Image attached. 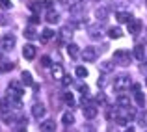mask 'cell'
<instances>
[{
	"label": "cell",
	"instance_id": "cell-1",
	"mask_svg": "<svg viewBox=\"0 0 147 132\" xmlns=\"http://www.w3.org/2000/svg\"><path fill=\"white\" fill-rule=\"evenodd\" d=\"M130 60H132V56H130L129 50L119 48V50H115V52H114V61H115L117 65H121V67H127V65H130Z\"/></svg>",
	"mask_w": 147,
	"mask_h": 132
},
{
	"label": "cell",
	"instance_id": "cell-2",
	"mask_svg": "<svg viewBox=\"0 0 147 132\" xmlns=\"http://www.w3.org/2000/svg\"><path fill=\"white\" fill-rule=\"evenodd\" d=\"M130 86H132V80H130L129 75H119L115 76V82H114V88L117 89V91H125V89H129Z\"/></svg>",
	"mask_w": 147,
	"mask_h": 132
},
{
	"label": "cell",
	"instance_id": "cell-3",
	"mask_svg": "<svg viewBox=\"0 0 147 132\" xmlns=\"http://www.w3.org/2000/svg\"><path fill=\"white\" fill-rule=\"evenodd\" d=\"M99 58V50L95 48V46H86V48L82 50V60L88 61V63H91V61H95Z\"/></svg>",
	"mask_w": 147,
	"mask_h": 132
},
{
	"label": "cell",
	"instance_id": "cell-4",
	"mask_svg": "<svg viewBox=\"0 0 147 132\" xmlns=\"http://www.w3.org/2000/svg\"><path fill=\"white\" fill-rule=\"evenodd\" d=\"M15 45V36L13 34H6V36L0 37V48L2 50H11Z\"/></svg>",
	"mask_w": 147,
	"mask_h": 132
},
{
	"label": "cell",
	"instance_id": "cell-5",
	"mask_svg": "<svg viewBox=\"0 0 147 132\" xmlns=\"http://www.w3.org/2000/svg\"><path fill=\"white\" fill-rule=\"evenodd\" d=\"M142 30V21L140 19H132V21L129 22V34L130 36H138Z\"/></svg>",
	"mask_w": 147,
	"mask_h": 132
},
{
	"label": "cell",
	"instance_id": "cell-6",
	"mask_svg": "<svg viewBox=\"0 0 147 132\" xmlns=\"http://www.w3.org/2000/svg\"><path fill=\"white\" fill-rule=\"evenodd\" d=\"M115 104H117V108H130V97L125 93H119L115 99Z\"/></svg>",
	"mask_w": 147,
	"mask_h": 132
},
{
	"label": "cell",
	"instance_id": "cell-7",
	"mask_svg": "<svg viewBox=\"0 0 147 132\" xmlns=\"http://www.w3.org/2000/svg\"><path fill=\"white\" fill-rule=\"evenodd\" d=\"M97 114H99V108H97V106H93V104H88V106L84 108V117H86V119H93V117H97Z\"/></svg>",
	"mask_w": 147,
	"mask_h": 132
},
{
	"label": "cell",
	"instance_id": "cell-8",
	"mask_svg": "<svg viewBox=\"0 0 147 132\" xmlns=\"http://www.w3.org/2000/svg\"><path fill=\"white\" fill-rule=\"evenodd\" d=\"M36 54H37V50H36L34 45H24V48H22V56H24L26 60H34Z\"/></svg>",
	"mask_w": 147,
	"mask_h": 132
},
{
	"label": "cell",
	"instance_id": "cell-9",
	"mask_svg": "<svg viewBox=\"0 0 147 132\" xmlns=\"http://www.w3.org/2000/svg\"><path fill=\"white\" fill-rule=\"evenodd\" d=\"M50 75H52V78H58V80H61L63 78V67H61L60 63L58 65H52V67H50Z\"/></svg>",
	"mask_w": 147,
	"mask_h": 132
},
{
	"label": "cell",
	"instance_id": "cell-10",
	"mask_svg": "<svg viewBox=\"0 0 147 132\" xmlns=\"http://www.w3.org/2000/svg\"><path fill=\"white\" fill-rule=\"evenodd\" d=\"M41 132H56V123L52 119H45L41 123Z\"/></svg>",
	"mask_w": 147,
	"mask_h": 132
},
{
	"label": "cell",
	"instance_id": "cell-11",
	"mask_svg": "<svg viewBox=\"0 0 147 132\" xmlns=\"http://www.w3.org/2000/svg\"><path fill=\"white\" fill-rule=\"evenodd\" d=\"M32 115L36 119H41L45 115V106H43V104H39V102L34 104V106H32Z\"/></svg>",
	"mask_w": 147,
	"mask_h": 132
},
{
	"label": "cell",
	"instance_id": "cell-12",
	"mask_svg": "<svg viewBox=\"0 0 147 132\" xmlns=\"http://www.w3.org/2000/svg\"><path fill=\"white\" fill-rule=\"evenodd\" d=\"M115 19H117L119 22H127V24H129V22L132 21V15L127 13V11H117V13H115Z\"/></svg>",
	"mask_w": 147,
	"mask_h": 132
},
{
	"label": "cell",
	"instance_id": "cell-13",
	"mask_svg": "<svg viewBox=\"0 0 147 132\" xmlns=\"http://www.w3.org/2000/svg\"><path fill=\"white\" fill-rule=\"evenodd\" d=\"M21 82L24 84V86H34V78H32V75H30L28 71H22V73H21Z\"/></svg>",
	"mask_w": 147,
	"mask_h": 132
},
{
	"label": "cell",
	"instance_id": "cell-14",
	"mask_svg": "<svg viewBox=\"0 0 147 132\" xmlns=\"http://www.w3.org/2000/svg\"><path fill=\"white\" fill-rule=\"evenodd\" d=\"M134 58H136V60H144L145 58V46L144 45H136L134 46Z\"/></svg>",
	"mask_w": 147,
	"mask_h": 132
},
{
	"label": "cell",
	"instance_id": "cell-15",
	"mask_svg": "<svg viewBox=\"0 0 147 132\" xmlns=\"http://www.w3.org/2000/svg\"><path fill=\"white\" fill-rule=\"evenodd\" d=\"M61 123H63L65 127H69V125H73L75 123V115L71 114V112H65L63 115H61Z\"/></svg>",
	"mask_w": 147,
	"mask_h": 132
},
{
	"label": "cell",
	"instance_id": "cell-16",
	"mask_svg": "<svg viewBox=\"0 0 147 132\" xmlns=\"http://www.w3.org/2000/svg\"><path fill=\"white\" fill-rule=\"evenodd\" d=\"M9 108H11V102H9V99H0V114H7L9 112Z\"/></svg>",
	"mask_w": 147,
	"mask_h": 132
},
{
	"label": "cell",
	"instance_id": "cell-17",
	"mask_svg": "<svg viewBox=\"0 0 147 132\" xmlns=\"http://www.w3.org/2000/svg\"><path fill=\"white\" fill-rule=\"evenodd\" d=\"M95 17H97L99 21H106L108 19V9L106 7H97V9H95Z\"/></svg>",
	"mask_w": 147,
	"mask_h": 132
},
{
	"label": "cell",
	"instance_id": "cell-18",
	"mask_svg": "<svg viewBox=\"0 0 147 132\" xmlns=\"http://www.w3.org/2000/svg\"><path fill=\"white\" fill-rule=\"evenodd\" d=\"M47 21L50 22V24H56V22L60 21V15H58L54 9H49V13H47Z\"/></svg>",
	"mask_w": 147,
	"mask_h": 132
},
{
	"label": "cell",
	"instance_id": "cell-19",
	"mask_svg": "<svg viewBox=\"0 0 147 132\" xmlns=\"http://www.w3.org/2000/svg\"><path fill=\"white\" fill-rule=\"evenodd\" d=\"M67 54H69V56H71V58H76V56H78V54H80L78 46H76L75 43H69V45H67Z\"/></svg>",
	"mask_w": 147,
	"mask_h": 132
},
{
	"label": "cell",
	"instance_id": "cell-20",
	"mask_svg": "<svg viewBox=\"0 0 147 132\" xmlns=\"http://www.w3.org/2000/svg\"><path fill=\"white\" fill-rule=\"evenodd\" d=\"M99 67H100L102 73H112L114 71V63H112V61H102V63H99Z\"/></svg>",
	"mask_w": 147,
	"mask_h": 132
},
{
	"label": "cell",
	"instance_id": "cell-21",
	"mask_svg": "<svg viewBox=\"0 0 147 132\" xmlns=\"http://www.w3.org/2000/svg\"><path fill=\"white\" fill-rule=\"evenodd\" d=\"M2 121L6 123V125H11V123H15V121H17V115L9 114V112H7V114H2Z\"/></svg>",
	"mask_w": 147,
	"mask_h": 132
},
{
	"label": "cell",
	"instance_id": "cell-22",
	"mask_svg": "<svg viewBox=\"0 0 147 132\" xmlns=\"http://www.w3.org/2000/svg\"><path fill=\"white\" fill-rule=\"evenodd\" d=\"M71 36H73V32H71V28H69V26H63V28L60 30V37H61L63 41H67Z\"/></svg>",
	"mask_w": 147,
	"mask_h": 132
},
{
	"label": "cell",
	"instance_id": "cell-23",
	"mask_svg": "<svg viewBox=\"0 0 147 132\" xmlns=\"http://www.w3.org/2000/svg\"><path fill=\"white\" fill-rule=\"evenodd\" d=\"M108 36H110L112 39H119L123 34H121V30H119V28H108Z\"/></svg>",
	"mask_w": 147,
	"mask_h": 132
},
{
	"label": "cell",
	"instance_id": "cell-24",
	"mask_svg": "<svg viewBox=\"0 0 147 132\" xmlns=\"http://www.w3.org/2000/svg\"><path fill=\"white\" fill-rule=\"evenodd\" d=\"M24 37H26V39H36V37H37L36 30H34L32 26H28V28H24Z\"/></svg>",
	"mask_w": 147,
	"mask_h": 132
},
{
	"label": "cell",
	"instance_id": "cell-25",
	"mask_svg": "<svg viewBox=\"0 0 147 132\" xmlns=\"http://www.w3.org/2000/svg\"><path fill=\"white\" fill-rule=\"evenodd\" d=\"M134 100H136L138 106H144V104H145V97H144V93H142V91H136V93H134Z\"/></svg>",
	"mask_w": 147,
	"mask_h": 132
},
{
	"label": "cell",
	"instance_id": "cell-26",
	"mask_svg": "<svg viewBox=\"0 0 147 132\" xmlns=\"http://www.w3.org/2000/svg\"><path fill=\"white\" fill-rule=\"evenodd\" d=\"M52 37H54V32L50 28H45L43 32H41V39L43 41H49V39H52Z\"/></svg>",
	"mask_w": 147,
	"mask_h": 132
},
{
	"label": "cell",
	"instance_id": "cell-27",
	"mask_svg": "<svg viewBox=\"0 0 147 132\" xmlns=\"http://www.w3.org/2000/svg\"><path fill=\"white\" fill-rule=\"evenodd\" d=\"M13 67H15V65L11 63V61H4V63L0 65V73H7V71H11Z\"/></svg>",
	"mask_w": 147,
	"mask_h": 132
},
{
	"label": "cell",
	"instance_id": "cell-28",
	"mask_svg": "<svg viewBox=\"0 0 147 132\" xmlns=\"http://www.w3.org/2000/svg\"><path fill=\"white\" fill-rule=\"evenodd\" d=\"M76 76H78V78H86L88 76V69L86 67H76Z\"/></svg>",
	"mask_w": 147,
	"mask_h": 132
},
{
	"label": "cell",
	"instance_id": "cell-29",
	"mask_svg": "<svg viewBox=\"0 0 147 132\" xmlns=\"http://www.w3.org/2000/svg\"><path fill=\"white\" fill-rule=\"evenodd\" d=\"M30 9L34 11V15L41 11V2H30Z\"/></svg>",
	"mask_w": 147,
	"mask_h": 132
},
{
	"label": "cell",
	"instance_id": "cell-30",
	"mask_svg": "<svg viewBox=\"0 0 147 132\" xmlns=\"http://www.w3.org/2000/svg\"><path fill=\"white\" fill-rule=\"evenodd\" d=\"M63 100L69 104V106H73V104H75V97H73V93H65V95H63Z\"/></svg>",
	"mask_w": 147,
	"mask_h": 132
},
{
	"label": "cell",
	"instance_id": "cell-31",
	"mask_svg": "<svg viewBox=\"0 0 147 132\" xmlns=\"http://www.w3.org/2000/svg\"><path fill=\"white\" fill-rule=\"evenodd\" d=\"M71 82H73V78H71V76H69V75H65L63 78H61V86H63V88L71 86Z\"/></svg>",
	"mask_w": 147,
	"mask_h": 132
},
{
	"label": "cell",
	"instance_id": "cell-32",
	"mask_svg": "<svg viewBox=\"0 0 147 132\" xmlns=\"http://www.w3.org/2000/svg\"><path fill=\"white\" fill-rule=\"evenodd\" d=\"M41 67H50V58L49 56H41Z\"/></svg>",
	"mask_w": 147,
	"mask_h": 132
},
{
	"label": "cell",
	"instance_id": "cell-33",
	"mask_svg": "<svg viewBox=\"0 0 147 132\" xmlns=\"http://www.w3.org/2000/svg\"><path fill=\"white\" fill-rule=\"evenodd\" d=\"M52 4H54V0H41V6L47 7V9H52Z\"/></svg>",
	"mask_w": 147,
	"mask_h": 132
},
{
	"label": "cell",
	"instance_id": "cell-34",
	"mask_svg": "<svg viewBox=\"0 0 147 132\" xmlns=\"http://www.w3.org/2000/svg\"><path fill=\"white\" fill-rule=\"evenodd\" d=\"M0 7H2V9H9L11 2H9V0H0Z\"/></svg>",
	"mask_w": 147,
	"mask_h": 132
},
{
	"label": "cell",
	"instance_id": "cell-35",
	"mask_svg": "<svg viewBox=\"0 0 147 132\" xmlns=\"http://www.w3.org/2000/svg\"><path fill=\"white\" fill-rule=\"evenodd\" d=\"M28 21H30V24H37V22H39V17H37V15H30V17H28Z\"/></svg>",
	"mask_w": 147,
	"mask_h": 132
},
{
	"label": "cell",
	"instance_id": "cell-36",
	"mask_svg": "<svg viewBox=\"0 0 147 132\" xmlns=\"http://www.w3.org/2000/svg\"><path fill=\"white\" fill-rule=\"evenodd\" d=\"M97 86L99 88H104V86H106V76H100V78L97 80Z\"/></svg>",
	"mask_w": 147,
	"mask_h": 132
},
{
	"label": "cell",
	"instance_id": "cell-37",
	"mask_svg": "<svg viewBox=\"0 0 147 132\" xmlns=\"http://www.w3.org/2000/svg\"><path fill=\"white\" fill-rule=\"evenodd\" d=\"M97 102H102V104L106 102V97H104L102 93H100V95H97Z\"/></svg>",
	"mask_w": 147,
	"mask_h": 132
},
{
	"label": "cell",
	"instance_id": "cell-38",
	"mask_svg": "<svg viewBox=\"0 0 147 132\" xmlns=\"http://www.w3.org/2000/svg\"><path fill=\"white\" fill-rule=\"evenodd\" d=\"M15 132H26V127H17Z\"/></svg>",
	"mask_w": 147,
	"mask_h": 132
},
{
	"label": "cell",
	"instance_id": "cell-39",
	"mask_svg": "<svg viewBox=\"0 0 147 132\" xmlns=\"http://www.w3.org/2000/svg\"><path fill=\"white\" fill-rule=\"evenodd\" d=\"M4 19H6V17H2V15H0V24H6V21H4Z\"/></svg>",
	"mask_w": 147,
	"mask_h": 132
},
{
	"label": "cell",
	"instance_id": "cell-40",
	"mask_svg": "<svg viewBox=\"0 0 147 132\" xmlns=\"http://www.w3.org/2000/svg\"><path fill=\"white\" fill-rule=\"evenodd\" d=\"M125 132H136V130H134L132 127H130V129H125Z\"/></svg>",
	"mask_w": 147,
	"mask_h": 132
},
{
	"label": "cell",
	"instance_id": "cell-41",
	"mask_svg": "<svg viewBox=\"0 0 147 132\" xmlns=\"http://www.w3.org/2000/svg\"><path fill=\"white\" fill-rule=\"evenodd\" d=\"M0 61H2V54H0Z\"/></svg>",
	"mask_w": 147,
	"mask_h": 132
},
{
	"label": "cell",
	"instance_id": "cell-42",
	"mask_svg": "<svg viewBox=\"0 0 147 132\" xmlns=\"http://www.w3.org/2000/svg\"><path fill=\"white\" fill-rule=\"evenodd\" d=\"M145 84H147V80H145Z\"/></svg>",
	"mask_w": 147,
	"mask_h": 132
},
{
	"label": "cell",
	"instance_id": "cell-43",
	"mask_svg": "<svg viewBox=\"0 0 147 132\" xmlns=\"http://www.w3.org/2000/svg\"><path fill=\"white\" fill-rule=\"evenodd\" d=\"M145 132H147V130H145Z\"/></svg>",
	"mask_w": 147,
	"mask_h": 132
}]
</instances>
